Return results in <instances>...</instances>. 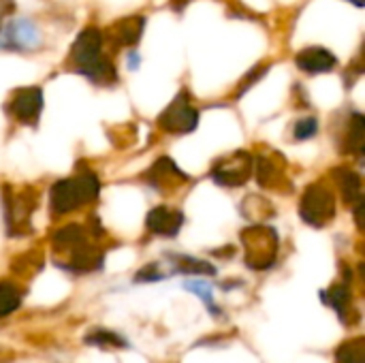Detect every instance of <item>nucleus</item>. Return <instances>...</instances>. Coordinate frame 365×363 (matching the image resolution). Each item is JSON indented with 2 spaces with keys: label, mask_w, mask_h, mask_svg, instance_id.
<instances>
[{
  "label": "nucleus",
  "mask_w": 365,
  "mask_h": 363,
  "mask_svg": "<svg viewBox=\"0 0 365 363\" xmlns=\"http://www.w3.org/2000/svg\"><path fill=\"white\" fill-rule=\"evenodd\" d=\"M105 36L96 26L83 28L68 51V64L73 71L83 75L96 86H113L118 81V71L113 62L103 53Z\"/></svg>",
  "instance_id": "nucleus-1"
},
{
  "label": "nucleus",
  "mask_w": 365,
  "mask_h": 363,
  "mask_svg": "<svg viewBox=\"0 0 365 363\" xmlns=\"http://www.w3.org/2000/svg\"><path fill=\"white\" fill-rule=\"evenodd\" d=\"M51 244H53L56 255L62 257L60 261L56 259V263H60V267L64 270L86 274L103 265V252L90 242L88 231L77 223H68L60 227L53 233Z\"/></svg>",
  "instance_id": "nucleus-2"
},
{
  "label": "nucleus",
  "mask_w": 365,
  "mask_h": 363,
  "mask_svg": "<svg viewBox=\"0 0 365 363\" xmlns=\"http://www.w3.org/2000/svg\"><path fill=\"white\" fill-rule=\"evenodd\" d=\"M101 195V180L92 169L79 165L73 178L58 180L49 188V208L53 216H64L88 203H94Z\"/></svg>",
  "instance_id": "nucleus-3"
},
{
  "label": "nucleus",
  "mask_w": 365,
  "mask_h": 363,
  "mask_svg": "<svg viewBox=\"0 0 365 363\" xmlns=\"http://www.w3.org/2000/svg\"><path fill=\"white\" fill-rule=\"evenodd\" d=\"M242 244L246 252V263L252 270H269L278 259L280 237L269 225H250L242 231Z\"/></svg>",
  "instance_id": "nucleus-4"
},
{
  "label": "nucleus",
  "mask_w": 365,
  "mask_h": 363,
  "mask_svg": "<svg viewBox=\"0 0 365 363\" xmlns=\"http://www.w3.org/2000/svg\"><path fill=\"white\" fill-rule=\"evenodd\" d=\"M2 199L9 235H28L32 231V214L38 205V193L30 186H24L19 190L4 186Z\"/></svg>",
  "instance_id": "nucleus-5"
},
{
  "label": "nucleus",
  "mask_w": 365,
  "mask_h": 363,
  "mask_svg": "<svg viewBox=\"0 0 365 363\" xmlns=\"http://www.w3.org/2000/svg\"><path fill=\"white\" fill-rule=\"evenodd\" d=\"M299 216L310 227H325L336 216V195L325 182H314L306 188L299 201Z\"/></svg>",
  "instance_id": "nucleus-6"
},
{
  "label": "nucleus",
  "mask_w": 365,
  "mask_h": 363,
  "mask_svg": "<svg viewBox=\"0 0 365 363\" xmlns=\"http://www.w3.org/2000/svg\"><path fill=\"white\" fill-rule=\"evenodd\" d=\"M158 126L171 135H188L199 126V109L186 90H182L158 116Z\"/></svg>",
  "instance_id": "nucleus-7"
},
{
  "label": "nucleus",
  "mask_w": 365,
  "mask_h": 363,
  "mask_svg": "<svg viewBox=\"0 0 365 363\" xmlns=\"http://www.w3.org/2000/svg\"><path fill=\"white\" fill-rule=\"evenodd\" d=\"M255 169V158L250 152L246 150H237L229 156H222L220 160L214 163L210 175L218 186H227V188H240L244 186Z\"/></svg>",
  "instance_id": "nucleus-8"
},
{
  "label": "nucleus",
  "mask_w": 365,
  "mask_h": 363,
  "mask_svg": "<svg viewBox=\"0 0 365 363\" xmlns=\"http://www.w3.org/2000/svg\"><path fill=\"white\" fill-rule=\"evenodd\" d=\"M6 111L19 122V124H30L34 126L38 122V116L43 111V90L36 86H28V88H17L9 103H6Z\"/></svg>",
  "instance_id": "nucleus-9"
},
{
  "label": "nucleus",
  "mask_w": 365,
  "mask_h": 363,
  "mask_svg": "<svg viewBox=\"0 0 365 363\" xmlns=\"http://www.w3.org/2000/svg\"><path fill=\"white\" fill-rule=\"evenodd\" d=\"M145 182L158 190V193H171L182 188L190 178L169 158V156H160L148 171H145Z\"/></svg>",
  "instance_id": "nucleus-10"
},
{
  "label": "nucleus",
  "mask_w": 365,
  "mask_h": 363,
  "mask_svg": "<svg viewBox=\"0 0 365 363\" xmlns=\"http://www.w3.org/2000/svg\"><path fill=\"white\" fill-rule=\"evenodd\" d=\"M41 45V34L30 19L11 21L6 28L0 30V47L13 51H30Z\"/></svg>",
  "instance_id": "nucleus-11"
},
{
  "label": "nucleus",
  "mask_w": 365,
  "mask_h": 363,
  "mask_svg": "<svg viewBox=\"0 0 365 363\" xmlns=\"http://www.w3.org/2000/svg\"><path fill=\"white\" fill-rule=\"evenodd\" d=\"M145 30V17L143 15H133V17H122L115 24H111L107 28V32H103L105 41L111 43L113 49L120 47H133L141 41Z\"/></svg>",
  "instance_id": "nucleus-12"
},
{
  "label": "nucleus",
  "mask_w": 365,
  "mask_h": 363,
  "mask_svg": "<svg viewBox=\"0 0 365 363\" xmlns=\"http://www.w3.org/2000/svg\"><path fill=\"white\" fill-rule=\"evenodd\" d=\"M184 225V214L175 208L169 205H158L148 212L145 227L150 233L160 235V237H175Z\"/></svg>",
  "instance_id": "nucleus-13"
},
{
  "label": "nucleus",
  "mask_w": 365,
  "mask_h": 363,
  "mask_svg": "<svg viewBox=\"0 0 365 363\" xmlns=\"http://www.w3.org/2000/svg\"><path fill=\"white\" fill-rule=\"evenodd\" d=\"M295 64H297L299 71H304L308 75H323V73H329V71L336 68L338 58L329 49L312 45V47H304V49L297 51Z\"/></svg>",
  "instance_id": "nucleus-14"
},
{
  "label": "nucleus",
  "mask_w": 365,
  "mask_h": 363,
  "mask_svg": "<svg viewBox=\"0 0 365 363\" xmlns=\"http://www.w3.org/2000/svg\"><path fill=\"white\" fill-rule=\"evenodd\" d=\"M280 160L274 158V156H267V154H259L257 156V169H252V171H257V182H259L261 188L278 190V193L282 188H289L284 165H280Z\"/></svg>",
  "instance_id": "nucleus-15"
},
{
  "label": "nucleus",
  "mask_w": 365,
  "mask_h": 363,
  "mask_svg": "<svg viewBox=\"0 0 365 363\" xmlns=\"http://www.w3.org/2000/svg\"><path fill=\"white\" fill-rule=\"evenodd\" d=\"M331 178L336 180L338 190L342 195V201L346 205H357L359 201H364L361 178L357 171H353L349 167H336V169H331Z\"/></svg>",
  "instance_id": "nucleus-16"
},
{
  "label": "nucleus",
  "mask_w": 365,
  "mask_h": 363,
  "mask_svg": "<svg viewBox=\"0 0 365 363\" xmlns=\"http://www.w3.org/2000/svg\"><path fill=\"white\" fill-rule=\"evenodd\" d=\"M346 152H351L353 156L361 158L365 150V118L364 113L355 111L349 120V133H346Z\"/></svg>",
  "instance_id": "nucleus-17"
},
{
  "label": "nucleus",
  "mask_w": 365,
  "mask_h": 363,
  "mask_svg": "<svg viewBox=\"0 0 365 363\" xmlns=\"http://www.w3.org/2000/svg\"><path fill=\"white\" fill-rule=\"evenodd\" d=\"M169 259L173 261V270L178 274H190V276H214L216 267L203 259H195V257H186V255H169Z\"/></svg>",
  "instance_id": "nucleus-18"
},
{
  "label": "nucleus",
  "mask_w": 365,
  "mask_h": 363,
  "mask_svg": "<svg viewBox=\"0 0 365 363\" xmlns=\"http://www.w3.org/2000/svg\"><path fill=\"white\" fill-rule=\"evenodd\" d=\"M21 306V289L13 282H0V319L13 315Z\"/></svg>",
  "instance_id": "nucleus-19"
},
{
  "label": "nucleus",
  "mask_w": 365,
  "mask_h": 363,
  "mask_svg": "<svg viewBox=\"0 0 365 363\" xmlns=\"http://www.w3.org/2000/svg\"><path fill=\"white\" fill-rule=\"evenodd\" d=\"M323 300H325V304L331 306L340 317H344V315H346V308H349V304H351V289H349V285H344V282L334 285V287H329L327 291H323Z\"/></svg>",
  "instance_id": "nucleus-20"
},
{
  "label": "nucleus",
  "mask_w": 365,
  "mask_h": 363,
  "mask_svg": "<svg viewBox=\"0 0 365 363\" xmlns=\"http://www.w3.org/2000/svg\"><path fill=\"white\" fill-rule=\"evenodd\" d=\"M338 363H365V340L353 338L336 351Z\"/></svg>",
  "instance_id": "nucleus-21"
},
{
  "label": "nucleus",
  "mask_w": 365,
  "mask_h": 363,
  "mask_svg": "<svg viewBox=\"0 0 365 363\" xmlns=\"http://www.w3.org/2000/svg\"><path fill=\"white\" fill-rule=\"evenodd\" d=\"M86 344H94V347H111V349H126L128 342L124 338H120L113 332H105V329H94L86 336Z\"/></svg>",
  "instance_id": "nucleus-22"
},
{
  "label": "nucleus",
  "mask_w": 365,
  "mask_h": 363,
  "mask_svg": "<svg viewBox=\"0 0 365 363\" xmlns=\"http://www.w3.org/2000/svg\"><path fill=\"white\" fill-rule=\"evenodd\" d=\"M184 289L190 291V293H195V295H199L212 315H216V317L220 315V308L214 304V297H212V285H207V282H203V280H186V282H184Z\"/></svg>",
  "instance_id": "nucleus-23"
},
{
  "label": "nucleus",
  "mask_w": 365,
  "mask_h": 363,
  "mask_svg": "<svg viewBox=\"0 0 365 363\" xmlns=\"http://www.w3.org/2000/svg\"><path fill=\"white\" fill-rule=\"evenodd\" d=\"M319 133V120L317 118H304L293 124V139L295 141H308Z\"/></svg>",
  "instance_id": "nucleus-24"
},
{
  "label": "nucleus",
  "mask_w": 365,
  "mask_h": 363,
  "mask_svg": "<svg viewBox=\"0 0 365 363\" xmlns=\"http://www.w3.org/2000/svg\"><path fill=\"white\" fill-rule=\"evenodd\" d=\"M267 71H269V64H257L252 71H248V75H246V77L242 79V83L237 86V92H235V96L240 98L244 92H248V90H250V88H252V86H255V83H257L261 77H265V73H267Z\"/></svg>",
  "instance_id": "nucleus-25"
},
{
  "label": "nucleus",
  "mask_w": 365,
  "mask_h": 363,
  "mask_svg": "<svg viewBox=\"0 0 365 363\" xmlns=\"http://www.w3.org/2000/svg\"><path fill=\"white\" fill-rule=\"evenodd\" d=\"M163 278H165V276L158 272V265L152 263V265H145L143 270L137 272L135 282H156V280H163Z\"/></svg>",
  "instance_id": "nucleus-26"
},
{
  "label": "nucleus",
  "mask_w": 365,
  "mask_h": 363,
  "mask_svg": "<svg viewBox=\"0 0 365 363\" xmlns=\"http://www.w3.org/2000/svg\"><path fill=\"white\" fill-rule=\"evenodd\" d=\"M190 2H192V0H171V6H173L175 11H184Z\"/></svg>",
  "instance_id": "nucleus-27"
},
{
  "label": "nucleus",
  "mask_w": 365,
  "mask_h": 363,
  "mask_svg": "<svg viewBox=\"0 0 365 363\" xmlns=\"http://www.w3.org/2000/svg\"><path fill=\"white\" fill-rule=\"evenodd\" d=\"M137 62H139V58L135 56V51L130 53V68H137Z\"/></svg>",
  "instance_id": "nucleus-28"
},
{
  "label": "nucleus",
  "mask_w": 365,
  "mask_h": 363,
  "mask_svg": "<svg viewBox=\"0 0 365 363\" xmlns=\"http://www.w3.org/2000/svg\"><path fill=\"white\" fill-rule=\"evenodd\" d=\"M349 2H353V4H357V6H364L365 4L364 0H349Z\"/></svg>",
  "instance_id": "nucleus-29"
}]
</instances>
